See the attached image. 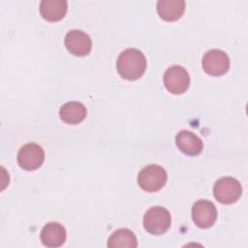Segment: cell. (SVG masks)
<instances>
[{"instance_id": "cell-4", "label": "cell", "mask_w": 248, "mask_h": 248, "mask_svg": "<svg viewBox=\"0 0 248 248\" xmlns=\"http://www.w3.org/2000/svg\"><path fill=\"white\" fill-rule=\"evenodd\" d=\"M241 193L242 187L240 182L231 176L219 178L213 186L214 198L223 204L235 202L240 198Z\"/></svg>"}, {"instance_id": "cell-14", "label": "cell", "mask_w": 248, "mask_h": 248, "mask_svg": "<svg viewBox=\"0 0 248 248\" xmlns=\"http://www.w3.org/2000/svg\"><path fill=\"white\" fill-rule=\"evenodd\" d=\"M87 110L83 104L71 101L61 106L59 109V116L67 124H78L80 123L86 116Z\"/></svg>"}, {"instance_id": "cell-1", "label": "cell", "mask_w": 248, "mask_h": 248, "mask_svg": "<svg viewBox=\"0 0 248 248\" xmlns=\"http://www.w3.org/2000/svg\"><path fill=\"white\" fill-rule=\"evenodd\" d=\"M116 69L123 78L136 80L145 72L146 58L140 49L126 48L117 58Z\"/></svg>"}, {"instance_id": "cell-10", "label": "cell", "mask_w": 248, "mask_h": 248, "mask_svg": "<svg viewBox=\"0 0 248 248\" xmlns=\"http://www.w3.org/2000/svg\"><path fill=\"white\" fill-rule=\"evenodd\" d=\"M175 143L178 149L188 156H197L203 149L202 140L188 130H181L176 134Z\"/></svg>"}, {"instance_id": "cell-11", "label": "cell", "mask_w": 248, "mask_h": 248, "mask_svg": "<svg viewBox=\"0 0 248 248\" xmlns=\"http://www.w3.org/2000/svg\"><path fill=\"white\" fill-rule=\"evenodd\" d=\"M41 241L46 247L62 246L66 240V230L57 222H49L41 231Z\"/></svg>"}, {"instance_id": "cell-12", "label": "cell", "mask_w": 248, "mask_h": 248, "mask_svg": "<svg viewBox=\"0 0 248 248\" xmlns=\"http://www.w3.org/2000/svg\"><path fill=\"white\" fill-rule=\"evenodd\" d=\"M40 14L48 21H58L62 19L68 9L66 0H42L40 3Z\"/></svg>"}, {"instance_id": "cell-8", "label": "cell", "mask_w": 248, "mask_h": 248, "mask_svg": "<svg viewBox=\"0 0 248 248\" xmlns=\"http://www.w3.org/2000/svg\"><path fill=\"white\" fill-rule=\"evenodd\" d=\"M192 219L199 228H210L217 219V209L214 203L207 200L197 201L192 207Z\"/></svg>"}, {"instance_id": "cell-2", "label": "cell", "mask_w": 248, "mask_h": 248, "mask_svg": "<svg viewBox=\"0 0 248 248\" xmlns=\"http://www.w3.org/2000/svg\"><path fill=\"white\" fill-rule=\"evenodd\" d=\"M143 227L151 234L159 235L166 232L170 227L171 217L169 210L163 206L150 207L143 216Z\"/></svg>"}, {"instance_id": "cell-13", "label": "cell", "mask_w": 248, "mask_h": 248, "mask_svg": "<svg viewBox=\"0 0 248 248\" xmlns=\"http://www.w3.org/2000/svg\"><path fill=\"white\" fill-rule=\"evenodd\" d=\"M184 10V0H159L157 2V13L166 21H173L180 18Z\"/></svg>"}, {"instance_id": "cell-3", "label": "cell", "mask_w": 248, "mask_h": 248, "mask_svg": "<svg viewBox=\"0 0 248 248\" xmlns=\"http://www.w3.org/2000/svg\"><path fill=\"white\" fill-rule=\"evenodd\" d=\"M167 171L159 165L144 167L138 175V184L145 192H156L163 188L167 182Z\"/></svg>"}, {"instance_id": "cell-6", "label": "cell", "mask_w": 248, "mask_h": 248, "mask_svg": "<svg viewBox=\"0 0 248 248\" xmlns=\"http://www.w3.org/2000/svg\"><path fill=\"white\" fill-rule=\"evenodd\" d=\"M45 160V151L41 145L28 142L20 147L17 153V163L25 170H34L42 166Z\"/></svg>"}, {"instance_id": "cell-15", "label": "cell", "mask_w": 248, "mask_h": 248, "mask_svg": "<svg viewBox=\"0 0 248 248\" xmlns=\"http://www.w3.org/2000/svg\"><path fill=\"white\" fill-rule=\"evenodd\" d=\"M107 245L109 248H136L138 246V240L132 231L124 228L113 232L108 237Z\"/></svg>"}, {"instance_id": "cell-7", "label": "cell", "mask_w": 248, "mask_h": 248, "mask_svg": "<svg viewBox=\"0 0 248 248\" xmlns=\"http://www.w3.org/2000/svg\"><path fill=\"white\" fill-rule=\"evenodd\" d=\"M202 62L204 72L210 76H222L230 69V58L228 54L217 48L206 51Z\"/></svg>"}, {"instance_id": "cell-9", "label": "cell", "mask_w": 248, "mask_h": 248, "mask_svg": "<svg viewBox=\"0 0 248 248\" xmlns=\"http://www.w3.org/2000/svg\"><path fill=\"white\" fill-rule=\"evenodd\" d=\"M65 46L70 53L76 56H85L89 54L92 47V42L85 32L73 29L65 36Z\"/></svg>"}, {"instance_id": "cell-5", "label": "cell", "mask_w": 248, "mask_h": 248, "mask_svg": "<svg viewBox=\"0 0 248 248\" xmlns=\"http://www.w3.org/2000/svg\"><path fill=\"white\" fill-rule=\"evenodd\" d=\"M163 79L167 90L175 95L184 93L190 85L189 73L180 65H173L168 68Z\"/></svg>"}]
</instances>
